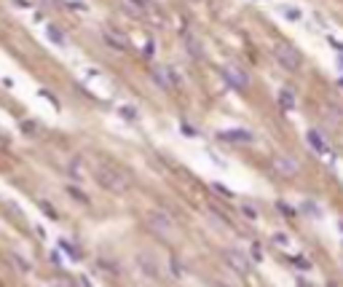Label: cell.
<instances>
[{
    "label": "cell",
    "instance_id": "obj_14",
    "mask_svg": "<svg viewBox=\"0 0 343 287\" xmlns=\"http://www.w3.org/2000/svg\"><path fill=\"white\" fill-rule=\"evenodd\" d=\"M279 108L284 113H290L295 108V91L292 89H279Z\"/></svg>",
    "mask_w": 343,
    "mask_h": 287
},
{
    "label": "cell",
    "instance_id": "obj_3",
    "mask_svg": "<svg viewBox=\"0 0 343 287\" xmlns=\"http://www.w3.org/2000/svg\"><path fill=\"white\" fill-rule=\"evenodd\" d=\"M145 226L150 228V234L166 239V236L172 234V215H169V212H161V209H153V212L148 215Z\"/></svg>",
    "mask_w": 343,
    "mask_h": 287
},
{
    "label": "cell",
    "instance_id": "obj_1",
    "mask_svg": "<svg viewBox=\"0 0 343 287\" xmlns=\"http://www.w3.org/2000/svg\"><path fill=\"white\" fill-rule=\"evenodd\" d=\"M94 177H97V183L105 190H110V194H123V190H129V183H131L129 172H123L116 164H97Z\"/></svg>",
    "mask_w": 343,
    "mask_h": 287
},
{
    "label": "cell",
    "instance_id": "obj_24",
    "mask_svg": "<svg viewBox=\"0 0 343 287\" xmlns=\"http://www.w3.org/2000/svg\"><path fill=\"white\" fill-rule=\"evenodd\" d=\"M295 266H298V269H311V263L306 261V258H295V261H292Z\"/></svg>",
    "mask_w": 343,
    "mask_h": 287
},
{
    "label": "cell",
    "instance_id": "obj_23",
    "mask_svg": "<svg viewBox=\"0 0 343 287\" xmlns=\"http://www.w3.org/2000/svg\"><path fill=\"white\" fill-rule=\"evenodd\" d=\"M145 56H150V59L156 56V43H153V41H150V43H145Z\"/></svg>",
    "mask_w": 343,
    "mask_h": 287
},
{
    "label": "cell",
    "instance_id": "obj_29",
    "mask_svg": "<svg viewBox=\"0 0 343 287\" xmlns=\"http://www.w3.org/2000/svg\"><path fill=\"white\" fill-rule=\"evenodd\" d=\"M183 132H185V137H198V132H196V129H190L188 123H183Z\"/></svg>",
    "mask_w": 343,
    "mask_h": 287
},
{
    "label": "cell",
    "instance_id": "obj_18",
    "mask_svg": "<svg viewBox=\"0 0 343 287\" xmlns=\"http://www.w3.org/2000/svg\"><path fill=\"white\" fill-rule=\"evenodd\" d=\"M70 175H73V180H78V183L83 180V172H81V161H78V158L70 164Z\"/></svg>",
    "mask_w": 343,
    "mask_h": 287
},
{
    "label": "cell",
    "instance_id": "obj_27",
    "mask_svg": "<svg viewBox=\"0 0 343 287\" xmlns=\"http://www.w3.org/2000/svg\"><path fill=\"white\" fill-rule=\"evenodd\" d=\"M11 3H14L16 8H32V3H30V0H11Z\"/></svg>",
    "mask_w": 343,
    "mask_h": 287
},
{
    "label": "cell",
    "instance_id": "obj_35",
    "mask_svg": "<svg viewBox=\"0 0 343 287\" xmlns=\"http://www.w3.org/2000/svg\"><path fill=\"white\" fill-rule=\"evenodd\" d=\"M340 234H343V223H340Z\"/></svg>",
    "mask_w": 343,
    "mask_h": 287
},
{
    "label": "cell",
    "instance_id": "obj_22",
    "mask_svg": "<svg viewBox=\"0 0 343 287\" xmlns=\"http://www.w3.org/2000/svg\"><path fill=\"white\" fill-rule=\"evenodd\" d=\"M273 242L279 244V247H287V244H290V239L284 236V234H276V236H273Z\"/></svg>",
    "mask_w": 343,
    "mask_h": 287
},
{
    "label": "cell",
    "instance_id": "obj_7",
    "mask_svg": "<svg viewBox=\"0 0 343 287\" xmlns=\"http://www.w3.org/2000/svg\"><path fill=\"white\" fill-rule=\"evenodd\" d=\"M306 142H308V148H311L314 153H319V156L330 158V148H327L325 135H322V132H317V129H308V132H306Z\"/></svg>",
    "mask_w": 343,
    "mask_h": 287
},
{
    "label": "cell",
    "instance_id": "obj_33",
    "mask_svg": "<svg viewBox=\"0 0 343 287\" xmlns=\"http://www.w3.org/2000/svg\"><path fill=\"white\" fill-rule=\"evenodd\" d=\"M215 287H225V284H223V282H217V284H215Z\"/></svg>",
    "mask_w": 343,
    "mask_h": 287
},
{
    "label": "cell",
    "instance_id": "obj_25",
    "mask_svg": "<svg viewBox=\"0 0 343 287\" xmlns=\"http://www.w3.org/2000/svg\"><path fill=\"white\" fill-rule=\"evenodd\" d=\"M59 247H62V250H64V252H67V255H73V258H75V255H78V252H75V250H73V247H70V242H64V239H62V242H59Z\"/></svg>",
    "mask_w": 343,
    "mask_h": 287
},
{
    "label": "cell",
    "instance_id": "obj_20",
    "mask_svg": "<svg viewBox=\"0 0 343 287\" xmlns=\"http://www.w3.org/2000/svg\"><path fill=\"white\" fill-rule=\"evenodd\" d=\"M67 6L73 8V11H89V6L81 3V0H73V3H67Z\"/></svg>",
    "mask_w": 343,
    "mask_h": 287
},
{
    "label": "cell",
    "instance_id": "obj_4",
    "mask_svg": "<svg viewBox=\"0 0 343 287\" xmlns=\"http://www.w3.org/2000/svg\"><path fill=\"white\" fill-rule=\"evenodd\" d=\"M220 73H223L225 83L231 86V89H236V91H244L247 86H250V75H247V70L239 68V65H225Z\"/></svg>",
    "mask_w": 343,
    "mask_h": 287
},
{
    "label": "cell",
    "instance_id": "obj_6",
    "mask_svg": "<svg viewBox=\"0 0 343 287\" xmlns=\"http://www.w3.org/2000/svg\"><path fill=\"white\" fill-rule=\"evenodd\" d=\"M225 263L231 266V269L236 271V274H242V276H247L250 274V258H247L244 252H239V250H225Z\"/></svg>",
    "mask_w": 343,
    "mask_h": 287
},
{
    "label": "cell",
    "instance_id": "obj_32",
    "mask_svg": "<svg viewBox=\"0 0 343 287\" xmlns=\"http://www.w3.org/2000/svg\"><path fill=\"white\" fill-rule=\"evenodd\" d=\"M298 287H308V282H303V279H300V282H298Z\"/></svg>",
    "mask_w": 343,
    "mask_h": 287
},
{
    "label": "cell",
    "instance_id": "obj_17",
    "mask_svg": "<svg viewBox=\"0 0 343 287\" xmlns=\"http://www.w3.org/2000/svg\"><path fill=\"white\" fill-rule=\"evenodd\" d=\"M279 14L284 19H292V22H300V16H303L298 8H292V6H279Z\"/></svg>",
    "mask_w": 343,
    "mask_h": 287
},
{
    "label": "cell",
    "instance_id": "obj_15",
    "mask_svg": "<svg viewBox=\"0 0 343 287\" xmlns=\"http://www.w3.org/2000/svg\"><path fill=\"white\" fill-rule=\"evenodd\" d=\"M46 35H49V41H51V43L62 46V49H64V43H67V38H64V33H62L56 24H49V27H46Z\"/></svg>",
    "mask_w": 343,
    "mask_h": 287
},
{
    "label": "cell",
    "instance_id": "obj_9",
    "mask_svg": "<svg viewBox=\"0 0 343 287\" xmlns=\"http://www.w3.org/2000/svg\"><path fill=\"white\" fill-rule=\"evenodd\" d=\"M137 266H140V271L150 276V279H158V261L153 255H148V252H140L137 255Z\"/></svg>",
    "mask_w": 343,
    "mask_h": 287
},
{
    "label": "cell",
    "instance_id": "obj_21",
    "mask_svg": "<svg viewBox=\"0 0 343 287\" xmlns=\"http://www.w3.org/2000/svg\"><path fill=\"white\" fill-rule=\"evenodd\" d=\"M14 261H16V266H19V269H22V271H30V263H27V261H24V258H19V255H14Z\"/></svg>",
    "mask_w": 343,
    "mask_h": 287
},
{
    "label": "cell",
    "instance_id": "obj_12",
    "mask_svg": "<svg viewBox=\"0 0 343 287\" xmlns=\"http://www.w3.org/2000/svg\"><path fill=\"white\" fill-rule=\"evenodd\" d=\"M150 78H153L164 91H172V89H175V86H172V78H169V70H166V68H153V70H150Z\"/></svg>",
    "mask_w": 343,
    "mask_h": 287
},
{
    "label": "cell",
    "instance_id": "obj_31",
    "mask_svg": "<svg viewBox=\"0 0 343 287\" xmlns=\"http://www.w3.org/2000/svg\"><path fill=\"white\" fill-rule=\"evenodd\" d=\"M0 148H6V137L3 135H0Z\"/></svg>",
    "mask_w": 343,
    "mask_h": 287
},
{
    "label": "cell",
    "instance_id": "obj_34",
    "mask_svg": "<svg viewBox=\"0 0 343 287\" xmlns=\"http://www.w3.org/2000/svg\"><path fill=\"white\" fill-rule=\"evenodd\" d=\"M327 287H338V284H335V282H330V284H327Z\"/></svg>",
    "mask_w": 343,
    "mask_h": 287
},
{
    "label": "cell",
    "instance_id": "obj_26",
    "mask_svg": "<svg viewBox=\"0 0 343 287\" xmlns=\"http://www.w3.org/2000/svg\"><path fill=\"white\" fill-rule=\"evenodd\" d=\"M99 266L105 271H113V274H118V266H113V263H108V261H99Z\"/></svg>",
    "mask_w": 343,
    "mask_h": 287
},
{
    "label": "cell",
    "instance_id": "obj_11",
    "mask_svg": "<svg viewBox=\"0 0 343 287\" xmlns=\"http://www.w3.org/2000/svg\"><path fill=\"white\" fill-rule=\"evenodd\" d=\"M185 51H188L190 59H201V56H204L201 41H198L196 35H190V33H185Z\"/></svg>",
    "mask_w": 343,
    "mask_h": 287
},
{
    "label": "cell",
    "instance_id": "obj_30",
    "mask_svg": "<svg viewBox=\"0 0 343 287\" xmlns=\"http://www.w3.org/2000/svg\"><path fill=\"white\" fill-rule=\"evenodd\" d=\"M330 46H332L338 54H343V43H340V41H332V38H330Z\"/></svg>",
    "mask_w": 343,
    "mask_h": 287
},
{
    "label": "cell",
    "instance_id": "obj_2",
    "mask_svg": "<svg viewBox=\"0 0 343 287\" xmlns=\"http://www.w3.org/2000/svg\"><path fill=\"white\" fill-rule=\"evenodd\" d=\"M273 59L279 62V68L287 70V73H298V70L303 68V56H300V51L295 49V46H290V43L273 46Z\"/></svg>",
    "mask_w": 343,
    "mask_h": 287
},
{
    "label": "cell",
    "instance_id": "obj_28",
    "mask_svg": "<svg viewBox=\"0 0 343 287\" xmlns=\"http://www.w3.org/2000/svg\"><path fill=\"white\" fill-rule=\"evenodd\" d=\"M41 3H43L46 8H62V3H59V0H41Z\"/></svg>",
    "mask_w": 343,
    "mask_h": 287
},
{
    "label": "cell",
    "instance_id": "obj_8",
    "mask_svg": "<svg viewBox=\"0 0 343 287\" xmlns=\"http://www.w3.org/2000/svg\"><path fill=\"white\" fill-rule=\"evenodd\" d=\"M273 169L279 172L282 177H292L295 172H298V161H295L292 156H273Z\"/></svg>",
    "mask_w": 343,
    "mask_h": 287
},
{
    "label": "cell",
    "instance_id": "obj_16",
    "mask_svg": "<svg viewBox=\"0 0 343 287\" xmlns=\"http://www.w3.org/2000/svg\"><path fill=\"white\" fill-rule=\"evenodd\" d=\"M118 116H121L123 121L134 123V121L140 118V113H137V108H131V105H121V108H118Z\"/></svg>",
    "mask_w": 343,
    "mask_h": 287
},
{
    "label": "cell",
    "instance_id": "obj_5",
    "mask_svg": "<svg viewBox=\"0 0 343 287\" xmlns=\"http://www.w3.org/2000/svg\"><path fill=\"white\" fill-rule=\"evenodd\" d=\"M102 41H105V46H108V49L118 51V54L129 51V38L123 35L121 30H116V27H108V30H102Z\"/></svg>",
    "mask_w": 343,
    "mask_h": 287
},
{
    "label": "cell",
    "instance_id": "obj_19",
    "mask_svg": "<svg viewBox=\"0 0 343 287\" xmlns=\"http://www.w3.org/2000/svg\"><path fill=\"white\" fill-rule=\"evenodd\" d=\"M242 212L250 217V220H257V209L255 207H250V204H242Z\"/></svg>",
    "mask_w": 343,
    "mask_h": 287
},
{
    "label": "cell",
    "instance_id": "obj_10",
    "mask_svg": "<svg viewBox=\"0 0 343 287\" xmlns=\"http://www.w3.org/2000/svg\"><path fill=\"white\" fill-rule=\"evenodd\" d=\"M217 137L225 140V142H255V135H252V132H247V129H225Z\"/></svg>",
    "mask_w": 343,
    "mask_h": 287
},
{
    "label": "cell",
    "instance_id": "obj_13",
    "mask_svg": "<svg viewBox=\"0 0 343 287\" xmlns=\"http://www.w3.org/2000/svg\"><path fill=\"white\" fill-rule=\"evenodd\" d=\"M123 8H126L129 14H134V16H145L148 14V8H150V0H123Z\"/></svg>",
    "mask_w": 343,
    "mask_h": 287
}]
</instances>
